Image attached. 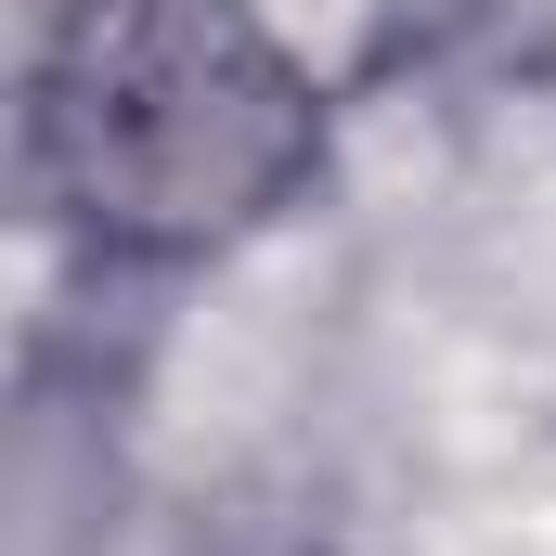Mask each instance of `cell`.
Wrapping results in <instances>:
<instances>
[{
  "label": "cell",
  "instance_id": "1",
  "mask_svg": "<svg viewBox=\"0 0 556 556\" xmlns=\"http://www.w3.org/2000/svg\"><path fill=\"white\" fill-rule=\"evenodd\" d=\"M337 78L273 0H52L26 65L39 207L91 260H220L324 168Z\"/></svg>",
  "mask_w": 556,
  "mask_h": 556
}]
</instances>
